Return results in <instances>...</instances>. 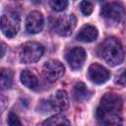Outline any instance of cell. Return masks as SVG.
Returning a JSON list of instances; mask_svg holds the SVG:
<instances>
[{
    "mask_svg": "<svg viewBox=\"0 0 126 126\" xmlns=\"http://www.w3.org/2000/svg\"><path fill=\"white\" fill-rule=\"evenodd\" d=\"M97 54L110 66L119 65L124 59V50L118 39L108 37L97 47Z\"/></svg>",
    "mask_w": 126,
    "mask_h": 126,
    "instance_id": "obj_1",
    "label": "cell"
},
{
    "mask_svg": "<svg viewBox=\"0 0 126 126\" xmlns=\"http://www.w3.org/2000/svg\"><path fill=\"white\" fill-rule=\"evenodd\" d=\"M122 105H123V100L120 95L114 93L105 94L101 97L100 103L96 108L95 115L97 121H100L104 117L118 114V112L122 109Z\"/></svg>",
    "mask_w": 126,
    "mask_h": 126,
    "instance_id": "obj_2",
    "label": "cell"
},
{
    "mask_svg": "<svg viewBox=\"0 0 126 126\" xmlns=\"http://www.w3.org/2000/svg\"><path fill=\"white\" fill-rule=\"evenodd\" d=\"M20 16L16 12H7L0 17V30L9 38L17 35L20 30Z\"/></svg>",
    "mask_w": 126,
    "mask_h": 126,
    "instance_id": "obj_3",
    "label": "cell"
},
{
    "mask_svg": "<svg viewBox=\"0 0 126 126\" xmlns=\"http://www.w3.org/2000/svg\"><path fill=\"white\" fill-rule=\"evenodd\" d=\"M77 19L75 15H64L57 18H52L50 20V25L53 31L62 36H67L72 33L76 28Z\"/></svg>",
    "mask_w": 126,
    "mask_h": 126,
    "instance_id": "obj_4",
    "label": "cell"
},
{
    "mask_svg": "<svg viewBox=\"0 0 126 126\" xmlns=\"http://www.w3.org/2000/svg\"><path fill=\"white\" fill-rule=\"evenodd\" d=\"M43 51L44 47L40 43L34 41L27 42L20 50V60L26 64L34 63L41 58Z\"/></svg>",
    "mask_w": 126,
    "mask_h": 126,
    "instance_id": "obj_5",
    "label": "cell"
},
{
    "mask_svg": "<svg viewBox=\"0 0 126 126\" xmlns=\"http://www.w3.org/2000/svg\"><path fill=\"white\" fill-rule=\"evenodd\" d=\"M64 65L58 60H49L42 67V74L48 82H55L64 75Z\"/></svg>",
    "mask_w": 126,
    "mask_h": 126,
    "instance_id": "obj_6",
    "label": "cell"
},
{
    "mask_svg": "<svg viewBox=\"0 0 126 126\" xmlns=\"http://www.w3.org/2000/svg\"><path fill=\"white\" fill-rule=\"evenodd\" d=\"M65 58L73 70H79L83 67V65L86 61L87 53L84 48L76 46V47L69 49L66 52Z\"/></svg>",
    "mask_w": 126,
    "mask_h": 126,
    "instance_id": "obj_7",
    "label": "cell"
},
{
    "mask_svg": "<svg viewBox=\"0 0 126 126\" xmlns=\"http://www.w3.org/2000/svg\"><path fill=\"white\" fill-rule=\"evenodd\" d=\"M88 77H89L90 81L93 82L94 84L100 85V84L105 83L109 79L110 73L105 67H103L97 63H94L89 67Z\"/></svg>",
    "mask_w": 126,
    "mask_h": 126,
    "instance_id": "obj_8",
    "label": "cell"
},
{
    "mask_svg": "<svg viewBox=\"0 0 126 126\" xmlns=\"http://www.w3.org/2000/svg\"><path fill=\"white\" fill-rule=\"evenodd\" d=\"M123 13H124L123 6L117 2L106 3L105 5L102 6L100 10L101 17L111 21H116V22H119L122 19Z\"/></svg>",
    "mask_w": 126,
    "mask_h": 126,
    "instance_id": "obj_9",
    "label": "cell"
},
{
    "mask_svg": "<svg viewBox=\"0 0 126 126\" xmlns=\"http://www.w3.org/2000/svg\"><path fill=\"white\" fill-rule=\"evenodd\" d=\"M43 25L44 20L41 13L37 11H32L28 15L26 20V30L29 33L34 34L40 32L43 29Z\"/></svg>",
    "mask_w": 126,
    "mask_h": 126,
    "instance_id": "obj_10",
    "label": "cell"
},
{
    "mask_svg": "<svg viewBox=\"0 0 126 126\" xmlns=\"http://www.w3.org/2000/svg\"><path fill=\"white\" fill-rule=\"evenodd\" d=\"M47 101L51 111H64L69 106V97L65 91H57Z\"/></svg>",
    "mask_w": 126,
    "mask_h": 126,
    "instance_id": "obj_11",
    "label": "cell"
},
{
    "mask_svg": "<svg viewBox=\"0 0 126 126\" xmlns=\"http://www.w3.org/2000/svg\"><path fill=\"white\" fill-rule=\"evenodd\" d=\"M97 35L98 32L96 28L91 25H87L80 30V32L76 35V39L84 42H92L97 38Z\"/></svg>",
    "mask_w": 126,
    "mask_h": 126,
    "instance_id": "obj_12",
    "label": "cell"
},
{
    "mask_svg": "<svg viewBox=\"0 0 126 126\" xmlns=\"http://www.w3.org/2000/svg\"><path fill=\"white\" fill-rule=\"evenodd\" d=\"M20 79H21L22 84L29 89L34 90L38 86V80H37L36 76L29 70L22 71V73L20 75Z\"/></svg>",
    "mask_w": 126,
    "mask_h": 126,
    "instance_id": "obj_13",
    "label": "cell"
},
{
    "mask_svg": "<svg viewBox=\"0 0 126 126\" xmlns=\"http://www.w3.org/2000/svg\"><path fill=\"white\" fill-rule=\"evenodd\" d=\"M13 74L10 70L0 68V91L7 90L12 86Z\"/></svg>",
    "mask_w": 126,
    "mask_h": 126,
    "instance_id": "obj_14",
    "label": "cell"
},
{
    "mask_svg": "<svg viewBox=\"0 0 126 126\" xmlns=\"http://www.w3.org/2000/svg\"><path fill=\"white\" fill-rule=\"evenodd\" d=\"M90 92L87 89L86 85L82 82L77 83L74 87V97L77 101H83L90 97Z\"/></svg>",
    "mask_w": 126,
    "mask_h": 126,
    "instance_id": "obj_15",
    "label": "cell"
},
{
    "mask_svg": "<svg viewBox=\"0 0 126 126\" xmlns=\"http://www.w3.org/2000/svg\"><path fill=\"white\" fill-rule=\"evenodd\" d=\"M42 125L43 126H70V122L65 116L56 114L47 118Z\"/></svg>",
    "mask_w": 126,
    "mask_h": 126,
    "instance_id": "obj_16",
    "label": "cell"
},
{
    "mask_svg": "<svg viewBox=\"0 0 126 126\" xmlns=\"http://www.w3.org/2000/svg\"><path fill=\"white\" fill-rule=\"evenodd\" d=\"M99 123L101 124L100 126H122V119L118 116V114H116L103 118L99 121Z\"/></svg>",
    "mask_w": 126,
    "mask_h": 126,
    "instance_id": "obj_17",
    "label": "cell"
},
{
    "mask_svg": "<svg viewBox=\"0 0 126 126\" xmlns=\"http://www.w3.org/2000/svg\"><path fill=\"white\" fill-rule=\"evenodd\" d=\"M51 8L56 12L64 11L68 6V1L66 0H58V1H50Z\"/></svg>",
    "mask_w": 126,
    "mask_h": 126,
    "instance_id": "obj_18",
    "label": "cell"
},
{
    "mask_svg": "<svg viewBox=\"0 0 126 126\" xmlns=\"http://www.w3.org/2000/svg\"><path fill=\"white\" fill-rule=\"evenodd\" d=\"M81 11L85 16H90L94 10V3L89 1H82L81 2Z\"/></svg>",
    "mask_w": 126,
    "mask_h": 126,
    "instance_id": "obj_19",
    "label": "cell"
},
{
    "mask_svg": "<svg viewBox=\"0 0 126 126\" xmlns=\"http://www.w3.org/2000/svg\"><path fill=\"white\" fill-rule=\"evenodd\" d=\"M8 125L9 126H22L20 118L13 112H10L8 115Z\"/></svg>",
    "mask_w": 126,
    "mask_h": 126,
    "instance_id": "obj_20",
    "label": "cell"
},
{
    "mask_svg": "<svg viewBox=\"0 0 126 126\" xmlns=\"http://www.w3.org/2000/svg\"><path fill=\"white\" fill-rule=\"evenodd\" d=\"M124 81H125V79H124V73H122V74H121V76L119 77V81H118L117 83L123 87V86L125 85V82H124Z\"/></svg>",
    "mask_w": 126,
    "mask_h": 126,
    "instance_id": "obj_21",
    "label": "cell"
},
{
    "mask_svg": "<svg viewBox=\"0 0 126 126\" xmlns=\"http://www.w3.org/2000/svg\"><path fill=\"white\" fill-rule=\"evenodd\" d=\"M5 102H6L5 99L2 98V97H0V112L3 111V109H4V107H5V104H6Z\"/></svg>",
    "mask_w": 126,
    "mask_h": 126,
    "instance_id": "obj_22",
    "label": "cell"
},
{
    "mask_svg": "<svg viewBox=\"0 0 126 126\" xmlns=\"http://www.w3.org/2000/svg\"><path fill=\"white\" fill-rule=\"evenodd\" d=\"M4 54H5V47L2 44H0V58H2Z\"/></svg>",
    "mask_w": 126,
    "mask_h": 126,
    "instance_id": "obj_23",
    "label": "cell"
}]
</instances>
